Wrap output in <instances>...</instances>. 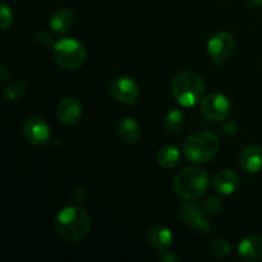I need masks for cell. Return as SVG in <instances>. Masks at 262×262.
I'll return each mask as SVG.
<instances>
[{
	"mask_svg": "<svg viewBox=\"0 0 262 262\" xmlns=\"http://www.w3.org/2000/svg\"><path fill=\"white\" fill-rule=\"evenodd\" d=\"M56 233L66 242H78L90 234L92 217L89 211L79 206L63 207L54 219Z\"/></svg>",
	"mask_w": 262,
	"mask_h": 262,
	"instance_id": "1",
	"label": "cell"
},
{
	"mask_svg": "<svg viewBox=\"0 0 262 262\" xmlns=\"http://www.w3.org/2000/svg\"><path fill=\"white\" fill-rule=\"evenodd\" d=\"M205 91L204 79L193 72H182L171 81V94L181 106L191 107L201 102Z\"/></svg>",
	"mask_w": 262,
	"mask_h": 262,
	"instance_id": "2",
	"label": "cell"
},
{
	"mask_svg": "<svg viewBox=\"0 0 262 262\" xmlns=\"http://www.w3.org/2000/svg\"><path fill=\"white\" fill-rule=\"evenodd\" d=\"M209 184V176L201 168H186L177 174L174 179V192L181 199L194 201L204 196Z\"/></svg>",
	"mask_w": 262,
	"mask_h": 262,
	"instance_id": "3",
	"label": "cell"
},
{
	"mask_svg": "<svg viewBox=\"0 0 262 262\" xmlns=\"http://www.w3.org/2000/svg\"><path fill=\"white\" fill-rule=\"evenodd\" d=\"M219 138L209 130H199L189 136L184 142V154L196 164H205L211 161L219 151Z\"/></svg>",
	"mask_w": 262,
	"mask_h": 262,
	"instance_id": "4",
	"label": "cell"
},
{
	"mask_svg": "<svg viewBox=\"0 0 262 262\" xmlns=\"http://www.w3.org/2000/svg\"><path fill=\"white\" fill-rule=\"evenodd\" d=\"M54 58L64 69L76 71L86 60V50L79 41L74 38H61L54 45Z\"/></svg>",
	"mask_w": 262,
	"mask_h": 262,
	"instance_id": "5",
	"label": "cell"
},
{
	"mask_svg": "<svg viewBox=\"0 0 262 262\" xmlns=\"http://www.w3.org/2000/svg\"><path fill=\"white\" fill-rule=\"evenodd\" d=\"M234 37L227 31H217L210 37L207 42V50L215 63H223L234 51Z\"/></svg>",
	"mask_w": 262,
	"mask_h": 262,
	"instance_id": "6",
	"label": "cell"
},
{
	"mask_svg": "<svg viewBox=\"0 0 262 262\" xmlns=\"http://www.w3.org/2000/svg\"><path fill=\"white\" fill-rule=\"evenodd\" d=\"M201 112L209 120L222 122L229 115L230 102L224 95L210 94L202 99Z\"/></svg>",
	"mask_w": 262,
	"mask_h": 262,
	"instance_id": "7",
	"label": "cell"
},
{
	"mask_svg": "<svg viewBox=\"0 0 262 262\" xmlns=\"http://www.w3.org/2000/svg\"><path fill=\"white\" fill-rule=\"evenodd\" d=\"M179 216H181V220L184 224L193 228L200 234L206 235L211 230V225L207 222V219L204 217V210L199 205L193 204V202H184L181 207Z\"/></svg>",
	"mask_w": 262,
	"mask_h": 262,
	"instance_id": "8",
	"label": "cell"
},
{
	"mask_svg": "<svg viewBox=\"0 0 262 262\" xmlns=\"http://www.w3.org/2000/svg\"><path fill=\"white\" fill-rule=\"evenodd\" d=\"M23 136L31 145L42 146L50 140L51 130L42 118L31 117L23 124Z\"/></svg>",
	"mask_w": 262,
	"mask_h": 262,
	"instance_id": "9",
	"label": "cell"
},
{
	"mask_svg": "<svg viewBox=\"0 0 262 262\" xmlns=\"http://www.w3.org/2000/svg\"><path fill=\"white\" fill-rule=\"evenodd\" d=\"M110 92L117 101L129 105L137 100L140 90L135 79L129 77H117L110 84Z\"/></svg>",
	"mask_w": 262,
	"mask_h": 262,
	"instance_id": "10",
	"label": "cell"
},
{
	"mask_svg": "<svg viewBox=\"0 0 262 262\" xmlns=\"http://www.w3.org/2000/svg\"><path fill=\"white\" fill-rule=\"evenodd\" d=\"M56 115L59 120L67 125H74L81 120L82 106L78 100L73 97H66L61 100L56 109Z\"/></svg>",
	"mask_w": 262,
	"mask_h": 262,
	"instance_id": "11",
	"label": "cell"
},
{
	"mask_svg": "<svg viewBox=\"0 0 262 262\" xmlns=\"http://www.w3.org/2000/svg\"><path fill=\"white\" fill-rule=\"evenodd\" d=\"M241 168L248 173H257L262 169V147L256 143L246 146L239 155Z\"/></svg>",
	"mask_w": 262,
	"mask_h": 262,
	"instance_id": "12",
	"label": "cell"
},
{
	"mask_svg": "<svg viewBox=\"0 0 262 262\" xmlns=\"http://www.w3.org/2000/svg\"><path fill=\"white\" fill-rule=\"evenodd\" d=\"M238 252L241 257L247 261L262 260V235L251 234L241 241L238 246Z\"/></svg>",
	"mask_w": 262,
	"mask_h": 262,
	"instance_id": "13",
	"label": "cell"
},
{
	"mask_svg": "<svg viewBox=\"0 0 262 262\" xmlns=\"http://www.w3.org/2000/svg\"><path fill=\"white\" fill-rule=\"evenodd\" d=\"M146 239L148 245L158 250V252L166 251L173 242V234L170 230L163 225H154L146 233Z\"/></svg>",
	"mask_w": 262,
	"mask_h": 262,
	"instance_id": "14",
	"label": "cell"
},
{
	"mask_svg": "<svg viewBox=\"0 0 262 262\" xmlns=\"http://www.w3.org/2000/svg\"><path fill=\"white\" fill-rule=\"evenodd\" d=\"M239 184V178H238L237 173H234L230 169H224L220 170L219 173L215 176L214 179V188L215 191L219 192L220 194L224 196H229V194L234 193Z\"/></svg>",
	"mask_w": 262,
	"mask_h": 262,
	"instance_id": "15",
	"label": "cell"
},
{
	"mask_svg": "<svg viewBox=\"0 0 262 262\" xmlns=\"http://www.w3.org/2000/svg\"><path fill=\"white\" fill-rule=\"evenodd\" d=\"M118 136L125 143H136L141 137L140 124L132 118H123L118 123Z\"/></svg>",
	"mask_w": 262,
	"mask_h": 262,
	"instance_id": "16",
	"label": "cell"
},
{
	"mask_svg": "<svg viewBox=\"0 0 262 262\" xmlns=\"http://www.w3.org/2000/svg\"><path fill=\"white\" fill-rule=\"evenodd\" d=\"M49 25L55 33H67L73 26V13L67 8H60L51 15Z\"/></svg>",
	"mask_w": 262,
	"mask_h": 262,
	"instance_id": "17",
	"label": "cell"
},
{
	"mask_svg": "<svg viewBox=\"0 0 262 262\" xmlns=\"http://www.w3.org/2000/svg\"><path fill=\"white\" fill-rule=\"evenodd\" d=\"M156 160H158V164L163 169H173L179 164L181 152H179L177 146L165 145L159 150Z\"/></svg>",
	"mask_w": 262,
	"mask_h": 262,
	"instance_id": "18",
	"label": "cell"
},
{
	"mask_svg": "<svg viewBox=\"0 0 262 262\" xmlns=\"http://www.w3.org/2000/svg\"><path fill=\"white\" fill-rule=\"evenodd\" d=\"M184 125H186V117H184L183 112L173 109L166 113L165 118H164V127H165L166 132L177 135L183 130Z\"/></svg>",
	"mask_w": 262,
	"mask_h": 262,
	"instance_id": "19",
	"label": "cell"
},
{
	"mask_svg": "<svg viewBox=\"0 0 262 262\" xmlns=\"http://www.w3.org/2000/svg\"><path fill=\"white\" fill-rule=\"evenodd\" d=\"M207 251H209L210 255L214 256V257L223 258L227 257V256L229 255L230 251H232V246H230V243L228 242L227 239H224V238H215V239H212L211 242L209 243Z\"/></svg>",
	"mask_w": 262,
	"mask_h": 262,
	"instance_id": "20",
	"label": "cell"
},
{
	"mask_svg": "<svg viewBox=\"0 0 262 262\" xmlns=\"http://www.w3.org/2000/svg\"><path fill=\"white\" fill-rule=\"evenodd\" d=\"M26 92V84L25 82L22 81H15L13 82V83H10L9 86L5 89L4 91V99L7 100V101H17V100H19L20 97L25 95Z\"/></svg>",
	"mask_w": 262,
	"mask_h": 262,
	"instance_id": "21",
	"label": "cell"
},
{
	"mask_svg": "<svg viewBox=\"0 0 262 262\" xmlns=\"http://www.w3.org/2000/svg\"><path fill=\"white\" fill-rule=\"evenodd\" d=\"M223 204L220 202L219 199L216 197H209L206 201L204 202V211L207 212V214L216 215L222 211Z\"/></svg>",
	"mask_w": 262,
	"mask_h": 262,
	"instance_id": "22",
	"label": "cell"
},
{
	"mask_svg": "<svg viewBox=\"0 0 262 262\" xmlns=\"http://www.w3.org/2000/svg\"><path fill=\"white\" fill-rule=\"evenodd\" d=\"M33 40H35L36 45L40 46V48H43V49L51 48V46L54 48V45H55L50 33L45 32V31H40V32L36 33Z\"/></svg>",
	"mask_w": 262,
	"mask_h": 262,
	"instance_id": "23",
	"label": "cell"
},
{
	"mask_svg": "<svg viewBox=\"0 0 262 262\" xmlns=\"http://www.w3.org/2000/svg\"><path fill=\"white\" fill-rule=\"evenodd\" d=\"M0 15H2V30H7V28H9L10 25H12V10H10L5 4H2L0 5Z\"/></svg>",
	"mask_w": 262,
	"mask_h": 262,
	"instance_id": "24",
	"label": "cell"
},
{
	"mask_svg": "<svg viewBox=\"0 0 262 262\" xmlns=\"http://www.w3.org/2000/svg\"><path fill=\"white\" fill-rule=\"evenodd\" d=\"M87 197H89V193H87L84 187H77V188H74L73 192H72V199H73L74 202H77V204L84 202L87 200Z\"/></svg>",
	"mask_w": 262,
	"mask_h": 262,
	"instance_id": "25",
	"label": "cell"
},
{
	"mask_svg": "<svg viewBox=\"0 0 262 262\" xmlns=\"http://www.w3.org/2000/svg\"><path fill=\"white\" fill-rule=\"evenodd\" d=\"M159 257H160L161 261L164 262H174L178 261V257L176 255H173L171 252H169L168 250L163 251V252H159Z\"/></svg>",
	"mask_w": 262,
	"mask_h": 262,
	"instance_id": "26",
	"label": "cell"
},
{
	"mask_svg": "<svg viewBox=\"0 0 262 262\" xmlns=\"http://www.w3.org/2000/svg\"><path fill=\"white\" fill-rule=\"evenodd\" d=\"M9 71H8V68L5 66H2V68H0V78H2V81H7L8 76H9Z\"/></svg>",
	"mask_w": 262,
	"mask_h": 262,
	"instance_id": "27",
	"label": "cell"
},
{
	"mask_svg": "<svg viewBox=\"0 0 262 262\" xmlns=\"http://www.w3.org/2000/svg\"><path fill=\"white\" fill-rule=\"evenodd\" d=\"M252 4H256V5H262V0H250Z\"/></svg>",
	"mask_w": 262,
	"mask_h": 262,
	"instance_id": "28",
	"label": "cell"
}]
</instances>
